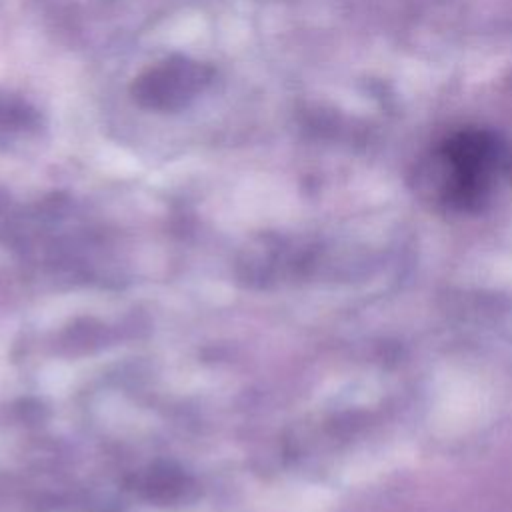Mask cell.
<instances>
[{
  "instance_id": "cell-1",
  "label": "cell",
  "mask_w": 512,
  "mask_h": 512,
  "mask_svg": "<svg viewBox=\"0 0 512 512\" xmlns=\"http://www.w3.org/2000/svg\"><path fill=\"white\" fill-rule=\"evenodd\" d=\"M500 162V146L490 132L462 130L442 142L436 152L442 194L448 202L468 208L478 204Z\"/></svg>"
},
{
  "instance_id": "cell-2",
  "label": "cell",
  "mask_w": 512,
  "mask_h": 512,
  "mask_svg": "<svg viewBox=\"0 0 512 512\" xmlns=\"http://www.w3.org/2000/svg\"><path fill=\"white\" fill-rule=\"evenodd\" d=\"M212 70L188 58H170L142 74L134 84V96L142 106L174 110L184 106L210 82Z\"/></svg>"
}]
</instances>
